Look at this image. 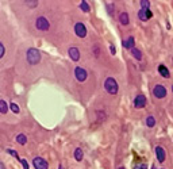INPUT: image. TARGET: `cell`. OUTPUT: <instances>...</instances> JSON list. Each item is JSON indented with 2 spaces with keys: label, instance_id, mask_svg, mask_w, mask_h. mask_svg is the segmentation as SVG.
I'll use <instances>...</instances> for the list:
<instances>
[{
  "label": "cell",
  "instance_id": "cell-34",
  "mask_svg": "<svg viewBox=\"0 0 173 169\" xmlns=\"http://www.w3.org/2000/svg\"><path fill=\"white\" fill-rule=\"evenodd\" d=\"M119 169H124V168H123V166H120V168H119Z\"/></svg>",
  "mask_w": 173,
  "mask_h": 169
},
{
  "label": "cell",
  "instance_id": "cell-36",
  "mask_svg": "<svg viewBox=\"0 0 173 169\" xmlns=\"http://www.w3.org/2000/svg\"><path fill=\"white\" fill-rule=\"evenodd\" d=\"M172 61H173V58H172Z\"/></svg>",
  "mask_w": 173,
  "mask_h": 169
},
{
  "label": "cell",
  "instance_id": "cell-17",
  "mask_svg": "<svg viewBox=\"0 0 173 169\" xmlns=\"http://www.w3.org/2000/svg\"><path fill=\"white\" fill-rule=\"evenodd\" d=\"M146 126L147 127H154L155 126V118L154 116H147L146 118Z\"/></svg>",
  "mask_w": 173,
  "mask_h": 169
},
{
  "label": "cell",
  "instance_id": "cell-33",
  "mask_svg": "<svg viewBox=\"0 0 173 169\" xmlns=\"http://www.w3.org/2000/svg\"><path fill=\"white\" fill-rule=\"evenodd\" d=\"M151 169H155V166H154V165H153V166H151Z\"/></svg>",
  "mask_w": 173,
  "mask_h": 169
},
{
  "label": "cell",
  "instance_id": "cell-2",
  "mask_svg": "<svg viewBox=\"0 0 173 169\" xmlns=\"http://www.w3.org/2000/svg\"><path fill=\"white\" fill-rule=\"evenodd\" d=\"M27 61H28V64H31V65H37V64L41 61L39 50L34 49V48L27 50Z\"/></svg>",
  "mask_w": 173,
  "mask_h": 169
},
{
  "label": "cell",
  "instance_id": "cell-10",
  "mask_svg": "<svg viewBox=\"0 0 173 169\" xmlns=\"http://www.w3.org/2000/svg\"><path fill=\"white\" fill-rule=\"evenodd\" d=\"M151 15H153V14H151V11L150 10H139V12H138V18L141 19V20H142V22H146V20H149V19L151 18Z\"/></svg>",
  "mask_w": 173,
  "mask_h": 169
},
{
  "label": "cell",
  "instance_id": "cell-15",
  "mask_svg": "<svg viewBox=\"0 0 173 169\" xmlns=\"http://www.w3.org/2000/svg\"><path fill=\"white\" fill-rule=\"evenodd\" d=\"M131 54L134 56V58L135 60H142V53H141V50H138L137 48H134V49H131Z\"/></svg>",
  "mask_w": 173,
  "mask_h": 169
},
{
  "label": "cell",
  "instance_id": "cell-35",
  "mask_svg": "<svg viewBox=\"0 0 173 169\" xmlns=\"http://www.w3.org/2000/svg\"><path fill=\"white\" fill-rule=\"evenodd\" d=\"M172 91H173V87H172Z\"/></svg>",
  "mask_w": 173,
  "mask_h": 169
},
{
  "label": "cell",
  "instance_id": "cell-22",
  "mask_svg": "<svg viewBox=\"0 0 173 169\" xmlns=\"http://www.w3.org/2000/svg\"><path fill=\"white\" fill-rule=\"evenodd\" d=\"M7 153H9V154H11V156H12V157H15V158H18L19 161L22 160V158H19V157H18V151H16V150H12V149H8V150H7Z\"/></svg>",
  "mask_w": 173,
  "mask_h": 169
},
{
  "label": "cell",
  "instance_id": "cell-11",
  "mask_svg": "<svg viewBox=\"0 0 173 169\" xmlns=\"http://www.w3.org/2000/svg\"><path fill=\"white\" fill-rule=\"evenodd\" d=\"M68 53H69V57L73 60V61H79L80 60V52H79V49L77 48H69V50H68Z\"/></svg>",
  "mask_w": 173,
  "mask_h": 169
},
{
  "label": "cell",
  "instance_id": "cell-32",
  "mask_svg": "<svg viewBox=\"0 0 173 169\" xmlns=\"http://www.w3.org/2000/svg\"><path fill=\"white\" fill-rule=\"evenodd\" d=\"M58 169H64V168H62V165H60V166H58Z\"/></svg>",
  "mask_w": 173,
  "mask_h": 169
},
{
  "label": "cell",
  "instance_id": "cell-25",
  "mask_svg": "<svg viewBox=\"0 0 173 169\" xmlns=\"http://www.w3.org/2000/svg\"><path fill=\"white\" fill-rule=\"evenodd\" d=\"M20 164L23 165V169H28V164H27V161L24 160V158H22V160H20Z\"/></svg>",
  "mask_w": 173,
  "mask_h": 169
},
{
  "label": "cell",
  "instance_id": "cell-20",
  "mask_svg": "<svg viewBox=\"0 0 173 169\" xmlns=\"http://www.w3.org/2000/svg\"><path fill=\"white\" fill-rule=\"evenodd\" d=\"M80 8L84 11V12H89L91 11V7H89V4L87 3V1H81L80 3Z\"/></svg>",
  "mask_w": 173,
  "mask_h": 169
},
{
  "label": "cell",
  "instance_id": "cell-5",
  "mask_svg": "<svg viewBox=\"0 0 173 169\" xmlns=\"http://www.w3.org/2000/svg\"><path fill=\"white\" fill-rule=\"evenodd\" d=\"M75 76H76V79L80 81V83H83V81L87 80V77H88V73H87V71H85L84 68L76 67V69H75Z\"/></svg>",
  "mask_w": 173,
  "mask_h": 169
},
{
  "label": "cell",
  "instance_id": "cell-28",
  "mask_svg": "<svg viewBox=\"0 0 173 169\" xmlns=\"http://www.w3.org/2000/svg\"><path fill=\"white\" fill-rule=\"evenodd\" d=\"M108 11H110V15L114 14V12H112V11H114V5H112V4H108Z\"/></svg>",
  "mask_w": 173,
  "mask_h": 169
},
{
  "label": "cell",
  "instance_id": "cell-3",
  "mask_svg": "<svg viewBox=\"0 0 173 169\" xmlns=\"http://www.w3.org/2000/svg\"><path fill=\"white\" fill-rule=\"evenodd\" d=\"M35 26L38 30H41V31H46V30H49L50 27V23L49 20L46 18H43V16H39V18L35 20Z\"/></svg>",
  "mask_w": 173,
  "mask_h": 169
},
{
  "label": "cell",
  "instance_id": "cell-9",
  "mask_svg": "<svg viewBox=\"0 0 173 169\" xmlns=\"http://www.w3.org/2000/svg\"><path fill=\"white\" fill-rule=\"evenodd\" d=\"M146 98L143 96V95H138L135 100H134V107L135 108H143V107L146 106Z\"/></svg>",
  "mask_w": 173,
  "mask_h": 169
},
{
  "label": "cell",
  "instance_id": "cell-24",
  "mask_svg": "<svg viewBox=\"0 0 173 169\" xmlns=\"http://www.w3.org/2000/svg\"><path fill=\"white\" fill-rule=\"evenodd\" d=\"M93 53H95V57H99V54H100V50H99L98 45H95V46H93Z\"/></svg>",
  "mask_w": 173,
  "mask_h": 169
},
{
  "label": "cell",
  "instance_id": "cell-16",
  "mask_svg": "<svg viewBox=\"0 0 173 169\" xmlns=\"http://www.w3.org/2000/svg\"><path fill=\"white\" fill-rule=\"evenodd\" d=\"M83 157H84V153H83V150H81L80 147H77L75 150V158L77 161H81L83 160Z\"/></svg>",
  "mask_w": 173,
  "mask_h": 169
},
{
  "label": "cell",
  "instance_id": "cell-1",
  "mask_svg": "<svg viewBox=\"0 0 173 169\" xmlns=\"http://www.w3.org/2000/svg\"><path fill=\"white\" fill-rule=\"evenodd\" d=\"M104 88H106V91L110 95H116L119 87H118V83H116L115 79L108 77V79H106V81H104Z\"/></svg>",
  "mask_w": 173,
  "mask_h": 169
},
{
  "label": "cell",
  "instance_id": "cell-29",
  "mask_svg": "<svg viewBox=\"0 0 173 169\" xmlns=\"http://www.w3.org/2000/svg\"><path fill=\"white\" fill-rule=\"evenodd\" d=\"M110 50H111V53H112V54H115L116 49H115V46H114V45H111V46H110Z\"/></svg>",
  "mask_w": 173,
  "mask_h": 169
},
{
  "label": "cell",
  "instance_id": "cell-4",
  "mask_svg": "<svg viewBox=\"0 0 173 169\" xmlns=\"http://www.w3.org/2000/svg\"><path fill=\"white\" fill-rule=\"evenodd\" d=\"M166 88H165L164 85H161V84H157L153 88V95H154L157 99H164L165 96H166Z\"/></svg>",
  "mask_w": 173,
  "mask_h": 169
},
{
  "label": "cell",
  "instance_id": "cell-12",
  "mask_svg": "<svg viewBox=\"0 0 173 169\" xmlns=\"http://www.w3.org/2000/svg\"><path fill=\"white\" fill-rule=\"evenodd\" d=\"M134 43H135L134 37H129L126 41H123V48H126V49H134Z\"/></svg>",
  "mask_w": 173,
  "mask_h": 169
},
{
  "label": "cell",
  "instance_id": "cell-31",
  "mask_svg": "<svg viewBox=\"0 0 173 169\" xmlns=\"http://www.w3.org/2000/svg\"><path fill=\"white\" fill-rule=\"evenodd\" d=\"M0 169H5L4 165H3V162H0Z\"/></svg>",
  "mask_w": 173,
  "mask_h": 169
},
{
  "label": "cell",
  "instance_id": "cell-23",
  "mask_svg": "<svg viewBox=\"0 0 173 169\" xmlns=\"http://www.w3.org/2000/svg\"><path fill=\"white\" fill-rule=\"evenodd\" d=\"M9 107H11L12 112H15V114H18V112H19V107H18V104H15V103H11V104H9Z\"/></svg>",
  "mask_w": 173,
  "mask_h": 169
},
{
  "label": "cell",
  "instance_id": "cell-18",
  "mask_svg": "<svg viewBox=\"0 0 173 169\" xmlns=\"http://www.w3.org/2000/svg\"><path fill=\"white\" fill-rule=\"evenodd\" d=\"M16 142L19 143V145H24V143L27 142V138L24 134H19L18 137H16Z\"/></svg>",
  "mask_w": 173,
  "mask_h": 169
},
{
  "label": "cell",
  "instance_id": "cell-26",
  "mask_svg": "<svg viewBox=\"0 0 173 169\" xmlns=\"http://www.w3.org/2000/svg\"><path fill=\"white\" fill-rule=\"evenodd\" d=\"M4 46H3V43H1V42H0V58L3 57V56H4Z\"/></svg>",
  "mask_w": 173,
  "mask_h": 169
},
{
  "label": "cell",
  "instance_id": "cell-8",
  "mask_svg": "<svg viewBox=\"0 0 173 169\" xmlns=\"http://www.w3.org/2000/svg\"><path fill=\"white\" fill-rule=\"evenodd\" d=\"M155 157H157V161L161 162V164L165 161V158H166V151H165V149L162 146L155 147Z\"/></svg>",
  "mask_w": 173,
  "mask_h": 169
},
{
  "label": "cell",
  "instance_id": "cell-30",
  "mask_svg": "<svg viewBox=\"0 0 173 169\" xmlns=\"http://www.w3.org/2000/svg\"><path fill=\"white\" fill-rule=\"evenodd\" d=\"M27 5H28V7H35V5H37V1H33V3H27Z\"/></svg>",
  "mask_w": 173,
  "mask_h": 169
},
{
  "label": "cell",
  "instance_id": "cell-14",
  "mask_svg": "<svg viewBox=\"0 0 173 169\" xmlns=\"http://www.w3.org/2000/svg\"><path fill=\"white\" fill-rule=\"evenodd\" d=\"M119 22L123 24V26H127L130 23V19H129V14L127 12H122L119 15Z\"/></svg>",
  "mask_w": 173,
  "mask_h": 169
},
{
  "label": "cell",
  "instance_id": "cell-27",
  "mask_svg": "<svg viewBox=\"0 0 173 169\" xmlns=\"http://www.w3.org/2000/svg\"><path fill=\"white\" fill-rule=\"evenodd\" d=\"M134 169H146V164H139V165H134Z\"/></svg>",
  "mask_w": 173,
  "mask_h": 169
},
{
  "label": "cell",
  "instance_id": "cell-13",
  "mask_svg": "<svg viewBox=\"0 0 173 169\" xmlns=\"http://www.w3.org/2000/svg\"><path fill=\"white\" fill-rule=\"evenodd\" d=\"M158 73H160V75L162 76L164 79H168L169 76H170V73H169V71H168V68L165 67V65H162V64L158 67Z\"/></svg>",
  "mask_w": 173,
  "mask_h": 169
},
{
  "label": "cell",
  "instance_id": "cell-21",
  "mask_svg": "<svg viewBox=\"0 0 173 169\" xmlns=\"http://www.w3.org/2000/svg\"><path fill=\"white\" fill-rule=\"evenodd\" d=\"M141 7H142V10H149V7H150V1L142 0V1H141Z\"/></svg>",
  "mask_w": 173,
  "mask_h": 169
},
{
  "label": "cell",
  "instance_id": "cell-7",
  "mask_svg": "<svg viewBox=\"0 0 173 169\" xmlns=\"http://www.w3.org/2000/svg\"><path fill=\"white\" fill-rule=\"evenodd\" d=\"M33 165H34V168L35 169H47L49 168V165H47L46 160H43L42 157H35V158L33 160Z\"/></svg>",
  "mask_w": 173,
  "mask_h": 169
},
{
  "label": "cell",
  "instance_id": "cell-19",
  "mask_svg": "<svg viewBox=\"0 0 173 169\" xmlns=\"http://www.w3.org/2000/svg\"><path fill=\"white\" fill-rule=\"evenodd\" d=\"M8 111V106H7V103L4 100H0V112L1 114H5V112Z\"/></svg>",
  "mask_w": 173,
  "mask_h": 169
},
{
  "label": "cell",
  "instance_id": "cell-6",
  "mask_svg": "<svg viewBox=\"0 0 173 169\" xmlns=\"http://www.w3.org/2000/svg\"><path fill=\"white\" fill-rule=\"evenodd\" d=\"M75 33L77 37H80V38H84L87 35V27H85L84 23L81 22H77L75 24Z\"/></svg>",
  "mask_w": 173,
  "mask_h": 169
}]
</instances>
